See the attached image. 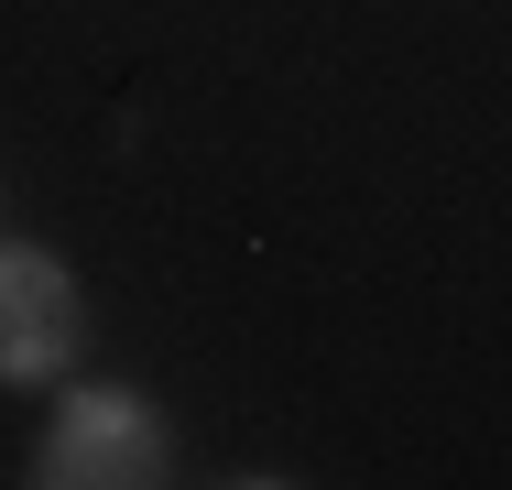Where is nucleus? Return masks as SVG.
Instances as JSON below:
<instances>
[{
	"instance_id": "obj_1",
	"label": "nucleus",
	"mask_w": 512,
	"mask_h": 490,
	"mask_svg": "<svg viewBox=\"0 0 512 490\" xmlns=\"http://www.w3.org/2000/svg\"><path fill=\"white\" fill-rule=\"evenodd\" d=\"M77 360V284L44 251H0V371L44 382Z\"/></svg>"
},
{
	"instance_id": "obj_2",
	"label": "nucleus",
	"mask_w": 512,
	"mask_h": 490,
	"mask_svg": "<svg viewBox=\"0 0 512 490\" xmlns=\"http://www.w3.org/2000/svg\"><path fill=\"white\" fill-rule=\"evenodd\" d=\"M153 469H164V425L142 403H120V392L66 403L55 458H44V480H153Z\"/></svg>"
}]
</instances>
